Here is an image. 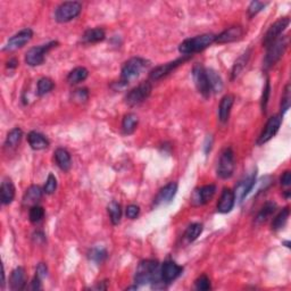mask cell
Returning a JSON list of instances; mask_svg holds the SVG:
<instances>
[{"instance_id": "obj_33", "label": "cell", "mask_w": 291, "mask_h": 291, "mask_svg": "<svg viewBox=\"0 0 291 291\" xmlns=\"http://www.w3.org/2000/svg\"><path fill=\"white\" fill-rule=\"evenodd\" d=\"M203 224L200 223H193L188 226V229L184 232V239H186L188 242H194V240L198 239V237L200 236L201 232H203Z\"/></svg>"}, {"instance_id": "obj_36", "label": "cell", "mask_w": 291, "mask_h": 291, "mask_svg": "<svg viewBox=\"0 0 291 291\" xmlns=\"http://www.w3.org/2000/svg\"><path fill=\"white\" fill-rule=\"evenodd\" d=\"M55 88V83L51 79L41 78L36 84V94L38 96H45Z\"/></svg>"}, {"instance_id": "obj_15", "label": "cell", "mask_w": 291, "mask_h": 291, "mask_svg": "<svg viewBox=\"0 0 291 291\" xmlns=\"http://www.w3.org/2000/svg\"><path fill=\"white\" fill-rule=\"evenodd\" d=\"M33 36V31L31 29H24L18 33H16L7 41V44L4 47L5 51H14L17 49L24 47L26 44H29L30 40Z\"/></svg>"}, {"instance_id": "obj_38", "label": "cell", "mask_w": 291, "mask_h": 291, "mask_svg": "<svg viewBox=\"0 0 291 291\" xmlns=\"http://www.w3.org/2000/svg\"><path fill=\"white\" fill-rule=\"evenodd\" d=\"M29 217H30V221H31V223H33V224L41 222L42 218L45 217L44 207L39 206V205H34V206L30 207Z\"/></svg>"}, {"instance_id": "obj_46", "label": "cell", "mask_w": 291, "mask_h": 291, "mask_svg": "<svg viewBox=\"0 0 291 291\" xmlns=\"http://www.w3.org/2000/svg\"><path fill=\"white\" fill-rule=\"evenodd\" d=\"M35 275L38 277H40L41 280L45 279V277L48 275V269H47V265H46L45 263H40L38 266H36Z\"/></svg>"}, {"instance_id": "obj_3", "label": "cell", "mask_w": 291, "mask_h": 291, "mask_svg": "<svg viewBox=\"0 0 291 291\" xmlns=\"http://www.w3.org/2000/svg\"><path fill=\"white\" fill-rule=\"evenodd\" d=\"M148 66H149V62L146 61L145 58L133 57L129 59L128 62L124 63L123 67H122L120 82L124 85H127L129 82L137 79Z\"/></svg>"}, {"instance_id": "obj_35", "label": "cell", "mask_w": 291, "mask_h": 291, "mask_svg": "<svg viewBox=\"0 0 291 291\" xmlns=\"http://www.w3.org/2000/svg\"><path fill=\"white\" fill-rule=\"evenodd\" d=\"M289 215H290L289 208H288V207L283 208V210H281L275 217H274V220L272 222V230L273 231H279V230L282 229V227H284V226H286V223L288 221V218H289Z\"/></svg>"}, {"instance_id": "obj_28", "label": "cell", "mask_w": 291, "mask_h": 291, "mask_svg": "<svg viewBox=\"0 0 291 291\" xmlns=\"http://www.w3.org/2000/svg\"><path fill=\"white\" fill-rule=\"evenodd\" d=\"M275 210H276V204L274 203V201H267V203L262 207V210L259 211L256 218H255V222H256V224L265 223L266 221L272 216Z\"/></svg>"}, {"instance_id": "obj_49", "label": "cell", "mask_w": 291, "mask_h": 291, "mask_svg": "<svg viewBox=\"0 0 291 291\" xmlns=\"http://www.w3.org/2000/svg\"><path fill=\"white\" fill-rule=\"evenodd\" d=\"M31 289L33 290H40L41 289V279L35 275L34 279L31 282Z\"/></svg>"}, {"instance_id": "obj_17", "label": "cell", "mask_w": 291, "mask_h": 291, "mask_svg": "<svg viewBox=\"0 0 291 291\" xmlns=\"http://www.w3.org/2000/svg\"><path fill=\"white\" fill-rule=\"evenodd\" d=\"M178 193V183L177 182H170L164 188H162L160 193L157 194L156 198L154 199V206H162L171 203Z\"/></svg>"}, {"instance_id": "obj_24", "label": "cell", "mask_w": 291, "mask_h": 291, "mask_svg": "<svg viewBox=\"0 0 291 291\" xmlns=\"http://www.w3.org/2000/svg\"><path fill=\"white\" fill-rule=\"evenodd\" d=\"M29 145L31 146L33 150H44L49 147V140L45 137L44 134L39 133V132L32 131L28 135Z\"/></svg>"}, {"instance_id": "obj_27", "label": "cell", "mask_w": 291, "mask_h": 291, "mask_svg": "<svg viewBox=\"0 0 291 291\" xmlns=\"http://www.w3.org/2000/svg\"><path fill=\"white\" fill-rule=\"evenodd\" d=\"M250 54H251L250 49H248V50L246 52H243V54L237 59L236 63H234L232 72H231V79H232V80H236V79L241 74V72L243 71L244 67H246L248 62H249Z\"/></svg>"}, {"instance_id": "obj_43", "label": "cell", "mask_w": 291, "mask_h": 291, "mask_svg": "<svg viewBox=\"0 0 291 291\" xmlns=\"http://www.w3.org/2000/svg\"><path fill=\"white\" fill-rule=\"evenodd\" d=\"M270 95H271V83H270V79L267 78L265 87H264V89H263L262 100H260V106H262V111L264 114L266 113V108H267V104H269Z\"/></svg>"}, {"instance_id": "obj_10", "label": "cell", "mask_w": 291, "mask_h": 291, "mask_svg": "<svg viewBox=\"0 0 291 291\" xmlns=\"http://www.w3.org/2000/svg\"><path fill=\"white\" fill-rule=\"evenodd\" d=\"M290 24L289 17H282L270 26V29L267 30L265 35L263 38V46L264 47H269L271 44H273L276 39L280 38V35L282 34L284 30H286Z\"/></svg>"}, {"instance_id": "obj_8", "label": "cell", "mask_w": 291, "mask_h": 291, "mask_svg": "<svg viewBox=\"0 0 291 291\" xmlns=\"http://www.w3.org/2000/svg\"><path fill=\"white\" fill-rule=\"evenodd\" d=\"M58 45L57 41H50L46 45L38 46V47H32L25 54V63L30 66H39L44 64L46 55L49 50L55 48Z\"/></svg>"}, {"instance_id": "obj_13", "label": "cell", "mask_w": 291, "mask_h": 291, "mask_svg": "<svg viewBox=\"0 0 291 291\" xmlns=\"http://www.w3.org/2000/svg\"><path fill=\"white\" fill-rule=\"evenodd\" d=\"M281 122H282V116L280 115H275L269 118V121L266 122L265 127H264L262 133H260L259 140H257V145L262 146L266 142H269L274 135L277 133L279 129L281 127Z\"/></svg>"}, {"instance_id": "obj_30", "label": "cell", "mask_w": 291, "mask_h": 291, "mask_svg": "<svg viewBox=\"0 0 291 291\" xmlns=\"http://www.w3.org/2000/svg\"><path fill=\"white\" fill-rule=\"evenodd\" d=\"M206 73H207L208 82H210V90L215 92V94L222 91L223 81L220 75H218V73L216 71H214L213 68H206Z\"/></svg>"}, {"instance_id": "obj_6", "label": "cell", "mask_w": 291, "mask_h": 291, "mask_svg": "<svg viewBox=\"0 0 291 291\" xmlns=\"http://www.w3.org/2000/svg\"><path fill=\"white\" fill-rule=\"evenodd\" d=\"M234 168H236V160H234L233 150L231 148H226L218 160L217 177L223 180L230 178L233 175Z\"/></svg>"}, {"instance_id": "obj_21", "label": "cell", "mask_w": 291, "mask_h": 291, "mask_svg": "<svg viewBox=\"0 0 291 291\" xmlns=\"http://www.w3.org/2000/svg\"><path fill=\"white\" fill-rule=\"evenodd\" d=\"M42 194H44V190L40 187L31 186L23 196V206L32 207L34 205H38L39 201L41 200Z\"/></svg>"}, {"instance_id": "obj_34", "label": "cell", "mask_w": 291, "mask_h": 291, "mask_svg": "<svg viewBox=\"0 0 291 291\" xmlns=\"http://www.w3.org/2000/svg\"><path fill=\"white\" fill-rule=\"evenodd\" d=\"M107 210L109 214V218H111V222L113 223L114 226H117V224L121 222L122 218L121 205L116 203V201H112V203H109L108 205Z\"/></svg>"}, {"instance_id": "obj_1", "label": "cell", "mask_w": 291, "mask_h": 291, "mask_svg": "<svg viewBox=\"0 0 291 291\" xmlns=\"http://www.w3.org/2000/svg\"><path fill=\"white\" fill-rule=\"evenodd\" d=\"M134 281L138 284H148L151 283L154 288L157 284H162L165 287V283L162 280L161 275V265L157 260L147 259L142 260L138 265L137 272L134 275Z\"/></svg>"}, {"instance_id": "obj_45", "label": "cell", "mask_w": 291, "mask_h": 291, "mask_svg": "<svg viewBox=\"0 0 291 291\" xmlns=\"http://www.w3.org/2000/svg\"><path fill=\"white\" fill-rule=\"evenodd\" d=\"M125 213H127L128 218L134 220V218H137L139 216V214H140V207H139L138 205H129Z\"/></svg>"}, {"instance_id": "obj_22", "label": "cell", "mask_w": 291, "mask_h": 291, "mask_svg": "<svg viewBox=\"0 0 291 291\" xmlns=\"http://www.w3.org/2000/svg\"><path fill=\"white\" fill-rule=\"evenodd\" d=\"M234 104V96L233 95H226L221 99L220 106H218V118L222 123H226L229 120L231 109Z\"/></svg>"}, {"instance_id": "obj_11", "label": "cell", "mask_w": 291, "mask_h": 291, "mask_svg": "<svg viewBox=\"0 0 291 291\" xmlns=\"http://www.w3.org/2000/svg\"><path fill=\"white\" fill-rule=\"evenodd\" d=\"M189 58H190V56H182L181 58L175 59L174 62H170V63H166V64H164V65L157 66V67H155L153 71L150 72L149 79L153 81L161 80V79L166 77V75L170 74L172 71H174L175 68L183 64V63H186Z\"/></svg>"}, {"instance_id": "obj_2", "label": "cell", "mask_w": 291, "mask_h": 291, "mask_svg": "<svg viewBox=\"0 0 291 291\" xmlns=\"http://www.w3.org/2000/svg\"><path fill=\"white\" fill-rule=\"evenodd\" d=\"M215 42V35L211 33L197 35L194 38L186 39L182 44L178 46V51L182 56H191L196 52H200Z\"/></svg>"}, {"instance_id": "obj_12", "label": "cell", "mask_w": 291, "mask_h": 291, "mask_svg": "<svg viewBox=\"0 0 291 291\" xmlns=\"http://www.w3.org/2000/svg\"><path fill=\"white\" fill-rule=\"evenodd\" d=\"M215 193H216V187L214 184H207V186L198 188L191 194V204L196 207L206 205L213 199Z\"/></svg>"}, {"instance_id": "obj_18", "label": "cell", "mask_w": 291, "mask_h": 291, "mask_svg": "<svg viewBox=\"0 0 291 291\" xmlns=\"http://www.w3.org/2000/svg\"><path fill=\"white\" fill-rule=\"evenodd\" d=\"M243 35V29L241 26H231V28L224 30L222 33L215 35V42L217 44H230L240 40Z\"/></svg>"}, {"instance_id": "obj_29", "label": "cell", "mask_w": 291, "mask_h": 291, "mask_svg": "<svg viewBox=\"0 0 291 291\" xmlns=\"http://www.w3.org/2000/svg\"><path fill=\"white\" fill-rule=\"evenodd\" d=\"M23 138V132L19 128H15L9 132L5 141L6 149H15L17 146L21 144Z\"/></svg>"}, {"instance_id": "obj_51", "label": "cell", "mask_w": 291, "mask_h": 291, "mask_svg": "<svg viewBox=\"0 0 291 291\" xmlns=\"http://www.w3.org/2000/svg\"><path fill=\"white\" fill-rule=\"evenodd\" d=\"M211 144H213V140L210 141V144H208V137L206 139V142H205V153L208 154L210 151V148H211Z\"/></svg>"}, {"instance_id": "obj_5", "label": "cell", "mask_w": 291, "mask_h": 291, "mask_svg": "<svg viewBox=\"0 0 291 291\" xmlns=\"http://www.w3.org/2000/svg\"><path fill=\"white\" fill-rule=\"evenodd\" d=\"M82 11V5L79 1L63 2L56 8L55 19L58 23H67L77 18Z\"/></svg>"}, {"instance_id": "obj_32", "label": "cell", "mask_w": 291, "mask_h": 291, "mask_svg": "<svg viewBox=\"0 0 291 291\" xmlns=\"http://www.w3.org/2000/svg\"><path fill=\"white\" fill-rule=\"evenodd\" d=\"M89 72L85 67H77L68 73L67 82L69 84H78L88 78Z\"/></svg>"}, {"instance_id": "obj_19", "label": "cell", "mask_w": 291, "mask_h": 291, "mask_svg": "<svg viewBox=\"0 0 291 291\" xmlns=\"http://www.w3.org/2000/svg\"><path fill=\"white\" fill-rule=\"evenodd\" d=\"M234 204H236V199H234L233 191L226 188L222 191V194H221L220 200L217 203V211L222 214L230 213L233 210Z\"/></svg>"}, {"instance_id": "obj_9", "label": "cell", "mask_w": 291, "mask_h": 291, "mask_svg": "<svg viewBox=\"0 0 291 291\" xmlns=\"http://www.w3.org/2000/svg\"><path fill=\"white\" fill-rule=\"evenodd\" d=\"M193 78L197 90L204 98H208L211 94L210 82H208L206 68L201 64H196L193 68Z\"/></svg>"}, {"instance_id": "obj_25", "label": "cell", "mask_w": 291, "mask_h": 291, "mask_svg": "<svg viewBox=\"0 0 291 291\" xmlns=\"http://www.w3.org/2000/svg\"><path fill=\"white\" fill-rule=\"evenodd\" d=\"M55 161H56V164H57V166L61 168L62 171L67 172L71 170L72 167L71 154H69L66 149H64V148H58V149L55 151Z\"/></svg>"}, {"instance_id": "obj_31", "label": "cell", "mask_w": 291, "mask_h": 291, "mask_svg": "<svg viewBox=\"0 0 291 291\" xmlns=\"http://www.w3.org/2000/svg\"><path fill=\"white\" fill-rule=\"evenodd\" d=\"M139 118L135 114L129 113L124 116L123 122H122V130L124 134H132L138 127Z\"/></svg>"}, {"instance_id": "obj_37", "label": "cell", "mask_w": 291, "mask_h": 291, "mask_svg": "<svg viewBox=\"0 0 291 291\" xmlns=\"http://www.w3.org/2000/svg\"><path fill=\"white\" fill-rule=\"evenodd\" d=\"M89 259H90L92 262L97 263V264H101L102 262H105L106 259H107L108 254L107 250L102 247H95L89 251L88 254Z\"/></svg>"}, {"instance_id": "obj_7", "label": "cell", "mask_w": 291, "mask_h": 291, "mask_svg": "<svg viewBox=\"0 0 291 291\" xmlns=\"http://www.w3.org/2000/svg\"><path fill=\"white\" fill-rule=\"evenodd\" d=\"M151 90H153V85H151L149 81L142 82V83L128 92V95L125 96V102L131 107L140 105L149 98Z\"/></svg>"}, {"instance_id": "obj_39", "label": "cell", "mask_w": 291, "mask_h": 291, "mask_svg": "<svg viewBox=\"0 0 291 291\" xmlns=\"http://www.w3.org/2000/svg\"><path fill=\"white\" fill-rule=\"evenodd\" d=\"M290 100H291V91H290V84L288 83L284 88L282 99H281V115L283 116L287 113L288 109L290 108Z\"/></svg>"}, {"instance_id": "obj_40", "label": "cell", "mask_w": 291, "mask_h": 291, "mask_svg": "<svg viewBox=\"0 0 291 291\" xmlns=\"http://www.w3.org/2000/svg\"><path fill=\"white\" fill-rule=\"evenodd\" d=\"M72 101L77 102V104H84L87 102L89 99V91L88 89L85 88H81V89H77L72 92Z\"/></svg>"}, {"instance_id": "obj_4", "label": "cell", "mask_w": 291, "mask_h": 291, "mask_svg": "<svg viewBox=\"0 0 291 291\" xmlns=\"http://www.w3.org/2000/svg\"><path fill=\"white\" fill-rule=\"evenodd\" d=\"M288 45H289V38H288V35L280 36L273 44H271L269 47H267L265 58H264V68L269 69L273 67V66L280 61L284 52H286Z\"/></svg>"}, {"instance_id": "obj_53", "label": "cell", "mask_w": 291, "mask_h": 291, "mask_svg": "<svg viewBox=\"0 0 291 291\" xmlns=\"http://www.w3.org/2000/svg\"><path fill=\"white\" fill-rule=\"evenodd\" d=\"M138 287H129L128 290H133V289H137Z\"/></svg>"}, {"instance_id": "obj_52", "label": "cell", "mask_w": 291, "mask_h": 291, "mask_svg": "<svg viewBox=\"0 0 291 291\" xmlns=\"http://www.w3.org/2000/svg\"><path fill=\"white\" fill-rule=\"evenodd\" d=\"M284 244H286V246L288 247V248H290V241H284L283 242Z\"/></svg>"}, {"instance_id": "obj_47", "label": "cell", "mask_w": 291, "mask_h": 291, "mask_svg": "<svg viewBox=\"0 0 291 291\" xmlns=\"http://www.w3.org/2000/svg\"><path fill=\"white\" fill-rule=\"evenodd\" d=\"M281 184L284 187H289L291 184V173L290 171H286L281 177Z\"/></svg>"}, {"instance_id": "obj_42", "label": "cell", "mask_w": 291, "mask_h": 291, "mask_svg": "<svg viewBox=\"0 0 291 291\" xmlns=\"http://www.w3.org/2000/svg\"><path fill=\"white\" fill-rule=\"evenodd\" d=\"M56 189H57V178H56L54 174H49L44 187V193L46 194H52Z\"/></svg>"}, {"instance_id": "obj_44", "label": "cell", "mask_w": 291, "mask_h": 291, "mask_svg": "<svg viewBox=\"0 0 291 291\" xmlns=\"http://www.w3.org/2000/svg\"><path fill=\"white\" fill-rule=\"evenodd\" d=\"M194 287H196V289L199 291H207L211 289L210 281L206 275H205V274L200 275L196 281H194Z\"/></svg>"}, {"instance_id": "obj_20", "label": "cell", "mask_w": 291, "mask_h": 291, "mask_svg": "<svg viewBox=\"0 0 291 291\" xmlns=\"http://www.w3.org/2000/svg\"><path fill=\"white\" fill-rule=\"evenodd\" d=\"M15 198V187L11 178H6L0 187V200L2 205H9Z\"/></svg>"}, {"instance_id": "obj_41", "label": "cell", "mask_w": 291, "mask_h": 291, "mask_svg": "<svg viewBox=\"0 0 291 291\" xmlns=\"http://www.w3.org/2000/svg\"><path fill=\"white\" fill-rule=\"evenodd\" d=\"M269 5V2H262V1H251L250 5L248 6V9H247V13H248V16L249 17H254V16H256L257 14H259V12H262L264 8L266 7V6Z\"/></svg>"}, {"instance_id": "obj_26", "label": "cell", "mask_w": 291, "mask_h": 291, "mask_svg": "<svg viewBox=\"0 0 291 291\" xmlns=\"http://www.w3.org/2000/svg\"><path fill=\"white\" fill-rule=\"evenodd\" d=\"M105 36L106 33L100 28L89 29L82 35V42L83 44H97V42L105 40Z\"/></svg>"}, {"instance_id": "obj_23", "label": "cell", "mask_w": 291, "mask_h": 291, "mask_svg": "<svg viewBox=\"0 0 291 291\" xmlns=\"http://www.w3.org/2000/svg\"><path fill=\"white\" fill-rule=\"evenodd\" d=\"M25 271L23 267H16L11 274V279H9V287L13 291L22 290L25 287Z\"/></svg>"}, {"instance_id": "obj_48", "label": "cell", "mask_w": 291, "mask_h": 291, "mask_svg": "<svg viewBox=\"0 0 291 291\" xmlns=\"http://www.w3.org/2000/svg\"><path fill=\"white\" fill-rule=\"evenodd\" d=\"M33 240L35 241L36 243H42L45 242L46 238H45V234L41 232V231H36V232L33 234Z\"/></svg>"}, {"instance_id": "obj_50", "label": "cell", "mask_w": 291, "mask_h": 291, "mask_svg": "<svg viewBox=\"0 0 291 291\" xmlns=\"http://www.w3.org/2000/svg\"><path fill=\"white\" fill-rule=\"evenodd\" d=\"M18 66V61L16 58H12L7 62V67L9 69H14Z\"/></svg>"}, {"instance_id": "obj_14", "label": "cell", "mask_w": 291, "mask_h": 291, "mask_svg": "<svg viewBox=\"0 0 291 291\" xmlns=\"http://www.w3.org/2000/svg\"><path fill=\"white\" fill-rule=\"evenodd\" d=\"M255 182H256V172H253L249 175H247L243 180H241L239 183L237 184L236 189H234V199L238 204H241L246 199V197L250 194L251 189H253Z\"/></svg>"}, {"instance_id": "obj_16", "label": "cell", "mask_w": 291, "mask_h": 291, "mask_svg": "<svg viewBox=\"0 0 291 291\" xmlns=\"http://www.w3.org/2000/svg\"><path fill=\"white\" fill-rule=\"evenodd\" d=\"M182 272H183V267L178 265L173 260H166L161 266L162 280H163L165 284L173 282L174 280H177L181 275Z\"/></svg>"}]
</instances>
